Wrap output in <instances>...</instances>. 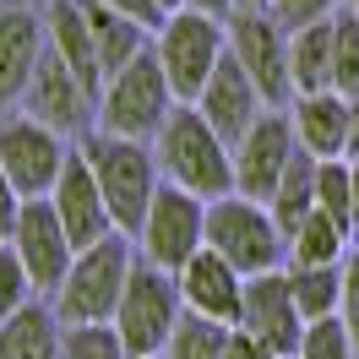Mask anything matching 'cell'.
I'll return each instance as SVG.
<instances>
[{"mask_svg": "<svg viewBox=\"0 0 359 359\" xmlns=\"http://www.w3.org/2000/svg\"><path fill=\"white\" fill-rule=\"evenodd\" d=\"M49 202H55V218H60V229H66V240L76 250H88V245H98V240L120 234L114 218H109V202H104V191H98V180H93V163L82 153L66 158V169L55 180Z\"/></svg>", "mask_w": 359, "mask_h": 359, "instance_id": "obj_14", "label": "cell"}, {"mask_svg": "<svg viewBox=\"0 0 359 359\" xmlns=\"http://www.w3.org/2000/svg\"><path fill=\"white\" fill-rule=\"evenodd\" d=\"M153 142H158L153 158H158V169L169 175V185L202 196V202H218V196L234 191V153H229L224 136L202 120L196 104H175Z\"/></svg>", "mask_w": 359, "mask_h": 359, "instance_id": "obj_1", "label": "cell"}, {"mask_svg": "<svg viewBox=\"0 0 359 359\" xmlns=\"http://www.w3.org/2000/svg\"><path fill=\"white\" fill-rule=\"evenodd\" d=\"M196 109H202V120L224 136L229 147H234V142L256 126V114L267 109V104H262L256 82L245 76V66H240V60L224 49V55H218V66H212V76H207L202 98H196Z\"/></svg>", "mask_w": 359, "mask_h": 359, "instance_id": "obj_17", "label": "cell"}, {"mask_svg": "<svg viewBox=\"0 0 359 359\" xmlns=\"http://www.w3.org/2000/svg\"><path fill=\"white\" fill-rule=\"evenodd\" d=\"M224 348H229V327L191 311L175 321V332L163 343V359H224Z\"/></svg>", "mask_w": 359, "mask_h": 359, "instance_id": "obj_27", "label": "cell"}, {"mask_svg": "<svg viewBox=\"0 0 359 359\" xmlns=\"http://www.w3.org/2000/svg\"><path fill=\"white\" fill-rule=\"evenodd\" d=\"M66 158L71 153H66V142H60V131L44 126V120H33V114L0 126V169H6V180L17 185L22 202H27V196H49V191H55Z\"/></svg>", "mask_w": 359, "mask_h": 359, "instance_id": "obj_11", "label": "cell"}, {"mask_svg": "<svg viewBox=\"0 0 359 359\" xmlns=\"http://www.w3.org/2000/svg\"><path fill=\"white\" fill-rule=\"evenodd\" d=\"M131 245L126 234H109L98 245L76 250L66 283L55 289V316L66 327H104L120 311V294H126V278H131Z\"/></svg>", "mask_w": 359, "mask_h": 359, "instance_id": "obj_4", "label": "cell"}, {"mask_svg": "<svg viewBox=\"0 0 359 359\" xmlns=\"http://www.w3.org/2000/svg\"><path fill=\"white\" fill-rule=\"evenodd\" d=\"M240 327H245L256 343H267L278 359L299 354V337H305V321L294 311L289 294V272H250L245 278V305H240Z\"/></svg>", "mask_w": 359, "mask_h": 359, "instance_id": "obj_13", "label": "cell"}, {"mask_svg": "<svg viewBox=\"0 0 359 359\" xmlns=\"http://www.w3.org/2000/svg\"><path fill=\"white\" fill-rule=\"evenodd\" d=\"M11 250H17V262H22V272H27V283H33L39 299L60 289L71 262H76V245L66 240V229L55 218V202H49V196H27L22 202L17 229H11Z\"/></svg>", "mask_w": 359, "mask_h": 359, "instance_id": "obj_10", "label": "cell"}, {"mask_svg": "<svg viewBox=\"0 0 359 359\" xmlns=\"http://www.w3.org/2000/svg\"><path fill=\"white\" fill-rule=\"evenodd\" d=\"M332 93L359 98V11H332Z\"/></svg>", "mask_w": 359, "mask_h": 359, "instance_id": "obj_28", "label": "cell"}, {"mask_svg": "<svg viewBox=\"0 0 359 359\" xmlns=\"http://www.w3.org/2000/svg\"><path fill=\"white\" fill-rule=\"evenodd\" d=\"M207 245L224 256L234 272H272L289 250V234L278 229L267 202H250L240 191H229L218 202H207Z\"/></svg>", "mask_w": 359, "mask_h": 359, "instance_id": "obj_6", "label": "cell"}, {"mask_svg": "<svg viewBox=\"0 0 359 359\" xmlns=\"http://www.w3.org/2000/svg\"><path fill=\"white\" fill-rule=\"evenodd\" d=\"M224 359H278V354H272L267 343H256L245 327H229V348H224Z\"/></svg>", "mask_w": 359, "mask_h": 359, "instance_id": "obj_37", "label": "cell"}, {"mask_svg": "<svg viewBox=\"0 0 359 359\" xmlns=\"http://www.w3.org/2000/svg\"><path fill=\"white\" fill-rule=\"evenodd\" d=\"M27 294H33V283H27V272H22V262H17V250L0 245V321L22 311Z\"/></svg>", "mask_w": 359, "mask_h": 359, "instance_id": "obj_32", "label": "cell"}, {"mask_svg": "<svg viewBox=\"0 0 359 359\" xmlns=\"http://www.w3.org/2000/svg\"><path fill=\"white\" fill-rule=\"evenodd\" d=\"M60 359H131V354H126L120 332L104 321V327H66V337H60Z\"/></svg>", "mask_w": 359, "mask_h": 359, "instance_id": "obj_30", "label": "cell"}, {"mask_svg": "<svg viewBox=\"0 0 359 359\" xmlns=\"http://www.w3.org/2000/svg\"><path fill=\"white\" fill-rule=\"evenodd\" d=\"M39 55H44V22L33 11H0V109L22 104Z\"/></svg>", "mask_w": 359, "mask_h": 359, "instance_id": "obj_18", "label": "cell"}, {"mask_svg": "<svg viewBox=\"0 0 359 359\" xmlns=\"http://www.w3.org/2000/svg\"><path fill=\"white\" fill-rule=\"evenodd\" d=\"M343 240H348V229L332 224V218L316 207L311 218H299V229L289 234V262L294 267H332L337 256H343Z\"/></svg>", "mask_w": 359, "mask_h": 359, "instance_id": "obj_26", "label": "cell"}, {"mask_svg": "<svg viewBox=\"0 0 359 359\" xmlns=\"http://www.w3.org/2000/svg\"><path fill=\"white\" fill-rule=\"evenodd\" d=\"M348 6H354V11H359V0H348Z\"/></svg>", "mask_w": 359, "mask_h": 359, "instance_id": "obj_43", "label": "cell"}, {"mask_svg": "<svg viewBox=\"0 0 359 359\" xmlns=\"http://www.w3.org/2000/svg\"><path fill=\"white\" fill-rule=\"evenodd\" d=\"M294 359H354V337L343 327V316H327V321H311L305 337H299V354Z\"/></svg>", "mask_w": 359, "mask_h": 359, "instance_id": "obj_31", "label": "cell"}, {"mask_svg": "<svg viewBox=\"0 0 359 359\" xmlns=\"http://www.w3.org/2000/svg\"><path fill=\"white\" fill-rule=\"evenodd\" d=\"M180 311H185V299H180L175 272L153 267L142 256V262H131V278H126V294H120V311H114L109 327L120 332L131 359H153V354H163Z\"/></svg>", "mask_w": 359, "mask_h": 359, "instance_id": "obj_5", "label": "cell"}, {"mask_svg": "<svg viewBox=\"0 0 359 359\" xmlns=\"http://www.w3.org/2000/svg\"><path fill=\"white\" fill-rule=\"evenodd\" d=\"M240 6H250V11H267V0H240Z\"/></svg>", "mask_w": 359, "mask_h": 359, "instance_id": "obj_42", "label": "cell"}, {"mask_svg": "<svg viewBox=\"0 0 359 359\" xmlns=\"http://www.w3.org/2000/svg\"><path fill=\"white\" fill-rule=\"evenodd\" d=\"M348 185H354V224H359V163H348Z\"/></svg>", "mask_w": 359, "mask_h": 359, "instance_id": "obj_40", "label": "cell"}, {"mask_svg": "<svg viewBox=\"0 0 359 359\" xmlns=\"http://www.w3.org/2000/svg\"><path fill=\"white\" fill-rule=\"evenodd\" d=\"M289 120L311 158H343L348 147V98L343 93H305Z\"/></svg>", "mask_w": 359, "mask_h": 359, "instance_id": "obj_20", "label": "cell"}, {"mask_svg": "<svg viewBox=\"0 0 359 359\" xmlns=\"http://www.w3.org/2000/svg\"><path fill=\"white\" fill-rule=\"evenodd\" d=\"M289 294H294V311L299 321H327L343 305V267H289Z\"/></svg>", "mask_w": 359, "mask_h": 359, "instance_id": "obj_25", "label": "cell"}, {"mask_svg": "<svg viewBox=\"0 0 359 359\" xmlns=\"http://www.w3.org/2000/svg\"><path fill=\"white\" fill-rule=\"evenodd\" d=\"M82 158L93 163V180L109 202V218L120 234H136L147 207L158 196V158L147 142H131V136H109V131H93L82 142Z\"/></svg>", "mask_w": 359, "mask_h": 359, "instance_id": "obj_2", "label": "cell"}, {"mask_svg": "<svg viewBox=\"0 0 359 359\" xmlns=\"http://www.w3.org/2000/svg\"><path fill=\"white\" fill-rule=\"evenodd\" d=\"M136 240H142V256L153 267L180 272L207 245V202L191 196V191H180V185H158V196L147 207L142 229H136Z\"/></svg>", "mask_w": 359, "mask_h": 359, "instance_id": "obj_9", "label": "cell"}, {"mask_svg": "<svg viewBox=\"0 0 359 359\" xmlns=\"http://www.w3.org/2000/svg\"><path fill=\"white\" fill-rule=\"evenodd\" d=\"M343 327H348V337H354V354H359V250L343 262Z\"/></svg>", "mask_w": 359, "mask_h": 359, "instance_id": "obj_34", "label": "cell"}, {"mask_svg": "<svg viewBox=\"0 0 359 359\" xmlns=\"http://www.w3.org/2000/svg\"><path fill=\"white\" fill-rule=\"evenodd\" d=\"M316 163H321V158H311L305 147H294L289 169H283L278 191H272L267 212L278 218V229H283V234H294V229H299V218H311V212H316Z\"/></svg>", "mask_w": 359, "mask_h": 359, "instance_id": "obj_24", "label": "cell"}, {"mask_svg": "<svg viewBox=\"0 0 359 359\" xmlns=\"http://www.w3.org/2000/svg\"><path fill=\"white\" fill-rule=\"evenodd\" d=\"M82 6V22H88V33H93V49H98V66H104V82H109L114 71H126L142 55V33L147 27L142 22H131V17H120L114 6H104V0H76Z\"/></svg>", "mask_w": 359, "mask_h": 359, "instance_id": "obj_22", "label": "cell"}, {"mask_svg": "<svg viewBox=\"0 0 359 359\" xmlns=\"http://www.w3.org/2000/svg\"><path fill=\"white\" fill-rule=\"evenodd\" d=\"M44 44L76 71V82H82L93 98L104 93V66H98V49H93V33H88V22H82V6H76V0H55L44 11Z\"/></svg>", "mask_w": 359, "mask_h": 359, "instance_id": "obj_19", "label": "cell"}, {"mask_svg": "<svg viewBox=\"0 0 359 359\" xmlns=\"http://www.w3.org/2000/svg\"><path fill=\"white\" fill-rule=\"evenodd\" d=\"M191 11H207V17H218V22H229L234 11H240V0H185Z\"/></svg>", "mask_w": 359, "mask_h": 359, "instance_id": "obj_38", "label": "cell"}, {"mask_svg": "<svg viewBox=\"0 0 359 359\" xmlns=\"http://www.w3.org/2000/svg\"><path fill=\"white\" fill-rule=\"evenodd\" d=\"M104 6H114L120 17H131V22H142V27H163L169 17L158 11V0H104Z\"/></svg>", "mask_w": 359, "mask_h": 359, "instance_id": "obj_36", "label": "cell"}, {"mask_svg": "<svg viewBox=\"0 0 359 359\" xmlns=\"http://www.w3.org/2000/svg\"><path fill=\"white\" fill-rule=\"evenodd\" d=\"M17 212H22V196H17V185H11V180H6V169H0V245H11Z\"/></svg>", "mask_w": 359, "mask_h": 359, "instance_id": "obj_35", "label": "cell"}, {"mask_svg": "<svg viewBox=\"0 0 359 359\" xmlns=\"http://www.w3.org/2000/svg\"><path fill=\"white\" fill-rule=\"evenodd\" d=\"M158 11H163V17H175V11H185V0H158Z\"/></svg>", "mask_w": 359, "mask_h": 359, "instance_id": "obj_41", "label": "cell"}, {"mask_svg": "<svg viewBox=\"0 0 359 359\" xmlns=\"http://www.w3.org/2000/svg\"><path fill=\"white\" fill-rule=\"evenodd\" d=\"M180 98L163 76V60L158 49H142L126 71H114L104 93H98V131L109 136H131V142H153L163 131V120Z\"/></svg>", "mask_w": 359, "mask_h": 359, "instance_id": "obj_3", "label": "cell"}, {"mask_svg": "<svg viewBox=\"0 0 359 359\" xmlns=\"http://www.w3.org/2000/svg\"><path fill=\"white\" fill-rule=\"evenodd\" d=\"M332 6L337 0H267L272 22L283 27V33H299V27H311V22H327Z\"/></svg>", "mask_w": 359, "mask_h": 359, "instance_id": "obj_33", "label": "cell"}, {"mask_svg": "<svg viewBox=\"0 0 359 359\" xmlns=\"http://www.w3.org/2000/svg\"><path fill=\"white\" fill-rule=\"evenodd\" d=\"M289 76H294V98L332 93V17L289 33Z\"/></svg>", "mask_w": 359, "mask_h": 359, "instance_id": "obj_23", "label": "cell"}, {"mask_svg": "<svg viewBox=\"0 0 359 359\" xmlns=\"http://www.w3.org/2000/svg\"><path fill=\"white\" fill-rule=\"evenodd\" d=\"M224 49H229L224 22L207 17V11H175L169 22L158 27V60H163V76H169L180 104H196L202 98L207 76H212Z\"/></svg>", "mask_w": 359, "mask_h": 359, "instance_id": "obj_7", "label": "cell"}, {"mask_svg": "<svg viewBox=\"0 0 359 359\" xmlns=\"http://www.w3.org/2000/svg\"><path fill=\"white\" fill-rule=\"evenodd\" d=\"M60 337L66 321L55 316V305L27 299L17 316L0 321V359H60Z\"/></svg>", "mask_w": 359, "mask_h": 359, "instance_id": "obj_21", "label": "cell"}, {"mask_svg": "<svg viewBox=\"0 0 359 359\" xmlns=\"http://www.w3.org/2000/svg\"><path fill=\"white\" fill-rule=\"evenodd\" d=\"M348 163H359V98H348V147H343Z\"/></svg>", "mask_w": 359, "mask_h": 359, "instance_id": "obj_39", "label": "cell"}, {"mask_svg": "<svg viewBox=\"0 0 359 359\" xmlns=\"http://www.w3.org/2000/svg\"><path fill=\"white\" fill-rule=\"evenodd\" d=\"M224 39H229V55L245 66V76L256 82L262 104L267 109H283L294 98V76H289V33L272 22V11H250L240 6L234 17L224 22Z\"/></svg>", "mask_w": 359, "mask_h": 359, "instance_id": "obj_8", "label": "cell"}, {"mask_svg": "<svg viewBox=\"0 0 359 359\" xmlns=\"http://www.w3.org/2000/svg\"><path fill=\"white\" fill-rule=\"evenodd\" d=\"M294 147H299L294 120L283 109H262L256 126L229 147V153H234V191L250 196V202H272V191H278V180L289 169Z\"/></svg>", "mask_w": 359, "mask_h": 359, "instance_id": "obj_12", "label": "cell"}, {"mask_svg": "<svg viewBox=\"0 0 359 359\" xmlns=\"http://www.w3.org/2000/svg\"><path fill=\"white\" fill-rule=\"evenodd\" d=\"M316 207L354 234V185H348V158H321L316 163Z\"/></svg>", "mask_w": 359, "mask_h": 359, "instance_id": "obj_29", "label": "cell"}, {"mask_svg": "<svg viewBox=\"0 0 359 359\" xmlns=\"http://www.w3.org/2000/svg\"><path fill=\"white\" fill-rule=\"evenodd\" d=\"M180 299L185 311L207 316V321H224V327H240V305H245V272H234L212 245H202L185 267L175 272Z\"/></svg>", "mask_w": 359, "mask_h": 359, "instance_id": "obj_16", "label": "cell"}, {"mask_svg": "<svg viewBox=\"0 0 359 359\" xmlns=\"http://www.w3.org/2000/svg\"><path fill=\"white\" fill-rule=\"evenodd\" d=\"M22 104H27L33 120L55 126L60 136H66V131H82V126H88V114H98V98L76 82V71H71L49 44H44V55H39V66H33V82H27Z\"/></svg>", "mask_w": 359, "mask_h": 359, "instance_id": "obj_15", "label": "cell"}, {"mask_svg": "<svg viewBox=\"0 0 359 359\" xmlns=\"http://www.w3.org/2000/svg\"><path fill=\"white\" fill-rule=\"evenodd\" d=\"M354 240H359V224H354Z\"/></svg>", "mask_w": 359, "mask_h": 359, "instance_id": "obj_44", "label": "cell"}]
</instances>
